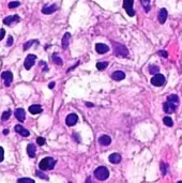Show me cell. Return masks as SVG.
<instances>
[{
    "label": "cell",
    "instance_id": "ab89813d",
    "mask_svg": "<svg viewBox=\"0 0 182 183\" xmlns=\"http://www.w3.org/2000/svg\"><path fill=\"white\" fill-rule=\"evenodd\" d=\"M54 87H55V83H54V81H53V83H50L49 85H48V88H49V89H53Z\"/></svg>",
    "mask_w": 182,
    "mask_h": 183
},
{
    "label": "cell",
    "instance_id": "74e56055",
    "mask_svg": "<svg viewBox=\"0 0 182 183\" xmlns=\"http://www.w3.org/2000/svg\"><path fill=\"white\" fill-rule=\"evenodd\" d=\"M4 34H6V31H4V29H0V41L2 40L3 38H4Z\"/></svg>",
    "mask_w": 182,
    "mask_h": 183
},
{
    "label": "cell",
    "instance_id": "6da1fadb",
    "mask_svg": "<svg viewBox=\"0 0 182 183\" xmlns=\"http://www.w3.org/2000/svg\"><path fill=\"white\" fill-rule=\"evenodd\" d=\"M56 165V161L50 157H44L42 159L41 162L39 163V168L41 169L42 171H46V170H52V169L55 167Z\"/></svg>",
    "mask_w": 182,
    "mask_h": 183
},
{
    "label": "cell",
    "instance_id": "4fadbf2b",
    "mask_svg": "<svg viewBox=\"0 0 182 183\" xmlns=\"http://www.w3.org/2000/svg\"><path fill=\"white\" fill-rule=\"evenodd\" d=\"M15 117L17 119L18 121L23 122L26 118V112H25V109L23 108H17V109L15 110Z\"/></svg>",
    "mask_w": 182,
    "mask_h": 183
},
{
    "label": "cell",
    "instance_id": "ffe728a7",
    "mask_svg": "<svg viewBox=\"0 0 182 183\" xmlns=\"http://www.w3.org/2000/svg\"><path fill=\"white\" fill-rule=\"evenodd\" d=\"M108 159L109 162L112 163V164H119L121 162V155L119 153H112L109 155Z\"/></svg>",
    "mask_w": 182,
    "mask_h": 183
},
{
    "label": "cell",
    "instance_id": "8992f818",
    "mask_svg": "<svg viewBox=\"0 0 182 183\" xmlns=\"http://www.w3.org/2000/svg\"><path fill=\"white\" fill-rule=\"evenodd\" d=\"M133 3H134V0H124L123 1V8L128 13V15H130V16L135 15L134 9H133Z\"/></svg>",
    "mask_w": 182,
    "mask_h": 183
},
{
    "label": "cell",
    "instance_id": "3957f363",
    "mask_svg": "<svg viewBox=\"0 0 182 183\" xmlns=\"http://www.w3.org/2000/svg\"><path fill=\"white\" fill-rule=\"evenodd\" d=\"M112 46H114V53L116 56L126 57L129 55V50H128V48H126L124 45L116 43V42H112Z\"/></svg>",
    "mask_w": 182,
    "mask_h": 183
},
{
    "label": "cell",
    "instance_id": "9c48e42d",
    "mask_svg": "<svg viewBox=\"0 0 182 183\" xmlns=\"http://www.w3.org/2000/svg\"><path fill=\"white\" fill-rule=\"evenodd\" d=\"M163 109H164V112H166V114H173V112H175L177 109V104L167 101V102L164 103V105H163Z\"/></svg>",
    "mask_w": 182,
    "mask_h": 183
},
{
    "label": "cell",
    "instance_id": "f35d334b",
    "mask_svg": "<svg viewBox=\"0 0 182 183\" xmlns=\"http://www.w3.org/2000/svg\"><path fill=\"white\" fill-rule=\"evenodd\" d=\"M73 135H74V137H75V139H76L77 142H80V136H77V134H76V133H75V134H73Z\"/></svg>",
    "mask_w": 182,
    "mask_h": 183
},
{
    "label": "cell",
    "instance_id": "1f68e13d",
    "mask_svg": "<svg viewBox=\"0 0 182 183\" xmlns=\"http://www.w3.org/2000/svg\"><path fill=\"white\" fill-rule=\"evenodd\" d=\"M161 172L163 176H165V174H167V164L166 163H161Z\"/></svg>",
    "mask_w": 182,
    "mask_h": 183
},
{
    "label": "cell",
    "instance_id": "5bb4252c",
    "mask_svg": "<svg viewBox=\"0 0 182 183\" xmlns=\"http://www.w3.org/2000/svg\"><path fill=\"white\" fill-rule=\"evenodd\" d=\"M58 6L56 4H52V6H45L43 9H42V13L43 14H52L55 11H57Z\"/></svg>",
    "mask_w": 182,
    "mask_h": 183
},
{
    "label": "cell",
    "instance_id": "f1b7e54d",
    "mask_svg": "<svg viewBox=\"0 0 182 183\" xmlns=\"http://www.w3.org/2000/svg\"><path fill=\"white\" fill-rule=\"evenodd\" d=\"M159 71H160V68L158 65H150L149 66V72L152 75H155L156 73H159Z\"/></svg>",
    "mask_w": 182,
    "mask_h": 183
},
{
    "label": "cell",
    "instance_id": "2e32d148",
    "mask_svg": "<svg viewBox=\"0 0 182 183\" xmlns=\"http://www.w3.org/2000/svg\"><path fill=\"white\" fill-rule=\"evenodd\" d=\"M112 142V138L108 135H102L99 138V144L102 146H109Z\"/></svg>",
    "mask_w": 182,
    "mask_h": 183
},
{
    "label": "cell",
    "instance_id": "b9f144b4",
    "mask_svg": "<svg viewBox=\"0 0 182 183\" xmlns=\"http://www.w3.org/2000/svg\"><path fill=\"white\" fill-rule=\"evenodd\" d=\"M86 106L92 107V106H93V104H92V103H86Z\"/></svg>",
    "mask_w": 182,
    "mask_h": 183
},
{
    "label": "cell",
    "instance_id": "5b68a950",
    "mask_svg": "<svg viewBox=\"0 0 182 183\" xmlns=\"http://www.w3.org/2000/svg\"><path fill=\"white\" fill-rule=\"evenodd\" d=\"M35 59H37V56L35 55H28L26 57V59H25V62H24V66L26 70H30V69L32 68L33 65L35 63Z\"/></svg>",
    "mask_w": 182,
    "mask_h": 183
},
{
    "label": "cell",
    "instance_id": "8fae6325",
    "mask_svg": "<svg viewBox=\"0 0 182 183\" xmlns=\"http://www.w3.org/2000/svg\"><path fill=\"white\" fill-rule=\"evenodd\" d=\"M95 50H97V54H106L109 51V47L107 46V45L103 44V43H97V44H95Z\"/></svg>",
    "mask_w": 182,
    "mask_h": 183
},
{
    "label": "cell",
    "instance_id": "7c38bea8",
    "mask_svg": "<svg viewBox=\"0 0 182 183\" xmlns=\"http://www.w3.org/2000/svg\"><path fill=\"white\" fill-rule=\"evenodd\" d=\"M15 132L18 134H21V136H24V137H28V136L30 135V132L28 130H26L24 127H21V125H19V124H17V125H15Z\"/></svg>",
    "mask_w": 182,
    "mask_h": 183
},
{
    "label": "cell",
    "instance_id": "9a60e30c",
    "mask_svg": "<svg viewBox=\"0 0 182 183\" xmlns=\"http://www.w3.org/2000/svg\"><path fill=\"white\" fill-rule=\"evenodd\" d=\"M112 78L114 80H117V81L122 80L125 78V73L122 71H115L114 73L112 74Z\"/></svg>",
    "mask_w": 182,
    "mask_h": 183
},
{
    "label": "cell",
    "instance_id": "7a4b0ae2",
    "mask_svg": "<svg viewBox=\"0 0 182 183\" xmlns=\"http://www.w3.org/2000/svg\"><path fill=\"white\" fill-rule=\"evenodd\" d=\"M94 177L97 178V180L104 181L109 177V171L106 168L105 166H100L94 170Z\"/></svg>",
    "mask_w": 182,
    "mask_h": 183
},
{
    "label": "cell",
    "instance_id": "4dcf8cb0",
    "mask_svg": "<svg viewBox=\"0 0 182 183\" xmlns=\"http://www.w3.org/2000/svg\"><path fill=\"white\" fill-rule=\"evenodd\" d=\"M35 174L38 176V177H40L41 179H44V180H48V177H47L46 174H44V172H42V170L40 169V170H38V171H35Z\"/></svg>",
    "mask_w": 182,
    "mask_h": 183
},
{
    "label": "cell",
    "instance_id": "d4e9b609",
    "mask_svg": "<svg viewBox=\"0 0 182 183\" xmlns=\"http://www.w3.org/2000/svg\"><path fill=\"white\" fill-rule=\"evenodd\" d=\"M167 101L173 102V103H175V104H178L179 103V98H178V95H176V94H171L167 97Z\"/></svg>",
    "mask_w": 182,
    "mask_h": 183
},
{
    "label": "cell",
    "instance_id": "836d02e7",
    "mask_svg": "<svg viewBox=\"0 0 182 183\" xmlns=\"http://www.w3.org/2000/svg\"><path fill=\"white\" fill-rule=\"evenodd\" d=\"M45 142H46V140H45V138H43V137H38V138H37V144H38L39 146L45 145Z\"/></svg>",
    "mask_w": 182,
    "mask_h": 183
},
{
    "label": "cell",
    "instance_id": "cb8c5ba5",
    "mask_svg": "<svg viewBox=\"0 0 182 183\" xmlns=\"http://www.w3.org/2000/svg\"><path fill=\"white\" fill-rule=\"evenodd\" d=\"M163 122H164V124L166 125V127H171L173 125V121L171 117H164V118H163Z\"/></svg>",
    "mask_w": 182,
    "mask_h": 183
},
{
    "label": "cell",
    "instance_id": "e0dca14e",
    "mask_svg": "<svg viewBox=\"0 0 182 183\" xmlns=\"http://www.w3.org/2000/svg\"><path fill=\"white\" fill-rule=\"evenodd\" d=\"M167 10L166 9H161L160 10V13H159V21L160 24H164L166 19H167Z\"/></svg>",
    "mask_w": 182,
    "mask_h": 183
},
{
    "label": "cell",
    "instance_id": "7402d4cb",
    "mask_svg": "<svg viewBox=\"0 0 182 183\" xmlns=\"http://www.w3.org/2000/svg\"><path fill=\"white\" fill-rule=\"evenodd\" d=\"M52 60H53L54 63H56V64H58V65H62V64H63V61H62V59L60 58V57L57 56L56 54H54V55H53V58H52Z\"/></svg>",
    "mask_w": 182,
    "mask_h": 183
},
{
    "label": "cell",
    "instance_id": "277c9868",
    "mask_svg": "<svg viewBox=\"0 0 182 183\" xmlns=\"http://www.w3.org/2000/svg\"><path fill=\"white\" fill-rule=\"evenodd\" d=\"M151 84H152L153 86H155V87H161V86H163L165 84L164 75L156 73L155 75L151 78Z\"/></svg>",
    "mask_w": 182,
    "mask_h": 183
},
{
    "label": "cell",
    "instance_id": "484cf974",
    "mask_svg": "<svg viewBox=\"0 0 182 183\" xmlns=\"http://www.w3.org/2000/svg\"><path fill=\"white\" fill-rule=\"evenodd\" d=\"M141 4L144 6V9L146 12H149L150 11V0H140Z\"/></svg>",
    "mask_w": 182,
    "mask_h": 183
},
{
    "label": "cell",
    "instance_id": "30bf717a",
    "mask_svg": "<svg viewBox=\"0 0 182 183\" xmlns=\"http://www.w3.org/2000/svg\"><path fill=\"white\" fill-rule=\"evenodd\" d=\"M77 121H78V116L76 114H70L65 118V123L68 127H73L77 123Z\"/></svg>",
    "mask_w": 182,
    "mask_h": 183
},
{
    "label": "cell",
    "instance_id": "ba28073f",
    "mask_svg": "<svg viewBox=\"0 0 182 183\" xmlns=\"http://www.w3.org/2000/svg\"><path fill=\"white\" fill-rule=\"evenodd\" d=\"M1 77L3 79V83L6 87H10L12 84V80H13V74L11 71H4L1 74Z\"/></svg>",
    "mask_w": 182,
    "mask_h": 183
},
{
    "label": "cell",
    "instance_id": "f546056e",
    "mask_svg": "<svg viewBox=\"0 0 182 183\" xmlns=\"http://www.w3.org/2000/svg\"><path fill=\"white\" fill-rule=\"evenodd\" d=\"M18 183H34L33 179H30V178H21L17 180Z\"/></svg>",
    "mask_w": 182,
    "mask_h": 183
},
{
    "label": "cell",
    "instance_id": "60d3db41",
    "mask_svg": "<svg viewBox=\"0 0 182 183\" xmlns=\"http://www.w3.org/2000/svg\"><path fill=\"white\" fill-rule=\"evenodd\" d=\"M2 133L4 134V135H8V134H9V130H8V129H4V130L2 131Z\"/></svg>",
    "mask_w": 182,
    "mask_h": 183
},
{
    "label": "cell",
    "instance_id": "d6986e66",
    "mask_svg": "<svg viewBox=\"0 0 182 183\" xmlns=\"http://www.w3.org/2000/svg\"><path fill=\"white\" fill-rule=\"evenodd\" d=\"M35 152H37V148L33 144H29L27 146V153H28V157L33 159L35 157Z\"/></svg>",
    "mask_w": 182,
    "mask_h": 183
},
{
    "label": "cell",
    "instance_id": "d590c367",
    "mask_svg": "<svg viewBox=\"0 0 182 183\" xmlns=\"http://www.w3.org/2000/svg\"><path fill=\"white\" fill-rule=\"evenodd\" d=\"M3 159H4V150L2 147H0V163L2 162Z\"/></svg>",
    "mask_w": 182,
    "mask_h": 183
},
{
    "label": "cell",
    "instance_id": "e575fe53",
    "mask_svg": "<svg viewBox=\"0 0 182 183\" xmlns=\"http://www.w3.org/2000/svg\"><path fill=\"white\" fill-rule=\"evenodd\" d=\"M13 45V36H8V42H6V46H12Z\"/></svg>",
    "mask_w": 182,
    "mask_h": 183
},
{
    "label": "cell",
    "instance_id": "83f0119b",
    "mask_svg": "<svg viewBox=\"0 0 182 183\" xmlns=\"http://www.w3.org/2000/svg\"><path fill=\"white\" fill-rule=\"evenodd\" d=\"M34 43H39L37 40H30V41L26 42L25 44H24V50H27V49H29L30 46H32Z\"/></svg>",
    "mask_w": 182,
    "mask_h": 183
},
{
    "label": "cell",
    "instance_id": "52a82bcc",
    "mask_svg": "<svg viewBox=\"0 0 182 183\" xmlns=\"http://www.w3.org/2000/svg\"><path fill=\"white\" fill-rule=\"evenodd\" d=\"M19 21H21V17L17 14H15L4 18L3 19V24L6 25V26H12L13 24H16V23H19Z\"/></svg>",
    "mask_w": 182,
    "mask_h": 183
},
{
    "label": "cell",
    "instance_id": "603a6c76",
    "mask_svg": "<svg viewBox=\"0 0 182 183\" xmlns=\"http://www.w3.org/2000/svg\"><path fill=\"white\" fill-rule=\"evenodd\" d=\"M108 66V62H97V69L99 71H103Z\"/></svg>",
    "mask_w": 182,
    "mask_h": 183
},
{
    "label": "cell",
    "instance_id": "d6a6232c",
    "mask_svg": "<svg viewBox=\"0 0 182 183\" xmlns=\"http://www.w3.org/2000/svg\"><path fill=\"white\" fill-rule=\"evenodd\" d=\"M21 6V3L18 1H12V2L9 3V8L10 9H14V8H17V6Z\"/></svg>",
    "mask_w": 182,
    "mask_h": 183
},
{
    "label": "cell",
    "instance_id": "ac0fdd59",
    "mask_svg": "<svg viewBox=\"0 0 182 183\" xmlns=\"http://www.w3.org/2000/svg\"><path fill=\"white\" fill-rule=\"evenodd\" d=\"M70 38H71V34L69 32H65L63 38H62V41H61V45H62V48L63 49H67L69 47V43H70Z\"/></svg>",
    "mask_w": 182,
    "mask_h": 183
},
{
    "label": "cell",
    "instance_id": "8d00e7d4",
    "mask_svg": "<svg viewBox=\"0 0 182 183\" xmlns=\"http://www.w3.org/2000/svg\"><path fill=\"white\" fill-rule=\"evenodd\" d=\"M160 55V56H162L163 58H167L168 57V54H167V51H164V50H160L159 53H158Z\"/></svg>",
    "mask_w": 182,
    "mask_h": 183
},
{
    "label": "cell",
    "instance_id": "44dd1931",
    "mask_svg": "<svg viewBox=\"0 0 182 183\" xmlns=\"http://www.w3.org/2000/svg\"><path fill=\"white\" fill-rule=\"evenodd\" d=\"M29 109L30 114H32V115H37V114H40L42 112V107L38 104H34V105H31V106L28 108Z\"/></svg>",
    "mask_w": 182,
    "mask_h": 183
},
{
    "label": "cell",
    "instance_id": "4316f807",
    "mask_svg": "<svg viewBox=\"0 0 182 183\" xmlns=\"http://www.w3.org/2000/svg\"><path fill=\"white\" fill-rule=\"evenodd\" d=\"M11 115H12V112L10 109H8L6 112H3L2 116H1V120H2V121H6V120L11 117Z\"/></svg>",
    "mask_w": 182,
    "mask_h": 183
}]
</instances>
